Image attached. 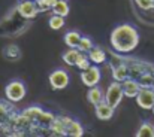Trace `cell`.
Wrapping results in <instances>:
<instances>
[{"instance_id":"9c48e42d","label":"cell","mask_w":154,"mask_h":137,"mask_svg":"<svg viewBox=\"0 0 154 137\" xmlns=\"http://www.w3.org/2000/svg\"><path fill=\"white\" fill-rule=\"evenodd\" d=\"M17 9H18L20 15L24 16L26 19H33L39 13L38 4L35 0H20V3L17 4Z\"/></svg>"},{"instance_id":"ba28073f","label":"cell","mask_w":154,"mask_h":137,"mask_svg":"<svg viewBox=\"0 0 154 137\" xmlns=\"http://www.w3.org/2000/svg\"><path fill=\"white\" fill-rule=\"evenodd\" d=\"M81 81L88 88L97 85L99 81H100V69L97 67V64L96 66H90L85 70H81Z\"/></svg>"},{"instance_id":"d6986e66","label":"cell","mask_w":154,"mask_h":137,"mask_svg":"<svg viewBox=\"0 0 154 137\" xmlns=\"http://www.w3.org/2000/svg\"><path fill=\"white\" fill-rule=\"evenodd\" d=\"M81 37H82V34L79 31H73V30L72 31H67L64 34V43L69 46V48H78Z\"/></svg>"},{"instance_id":"7402d4cb","label":"cell","mask_w":154,"mask_h":137,"mask_svg":"<svg viewBox=\"0 0 154 137\" xmlns=\"http://www.w3.org/2000/svg\"><path fill=\"white\" fill-rule=\"evenodd\" d=\"M36 4H38V10L39 12H48L51 10L52 6L55 4L57 0H35Z\"/></svg>"},{"instance_id":"7c38bea8","label":"cell","mask_w":154,"mask_h":137,"mask_svg":"<svg viewBox=\"0 0 154 137\" xmlns=\"http://www.w3.org/2000/svg\"><path fill=\"white\" fill-rule=\"evenodd\" d=\"M114 110H115V109H114L112 106H109L105 100L100 101V103H97V104L94 106V115H96V118L100 119V121H109V119H112Z\"/></svg>"},{"instance_id":"277c9868","label":"cell","mask_w":154,"mask_h":137,"mask_svg":"<svg viewBox=\"0 0 154 137\" xmlns=\"http://www.w3.org/2000/svg\"><path fill=\"white\" fill-rule=\"evenodd\" d=\"M123 97H124V92H123L121 82L114 81L112 84H109L108 90L105 91V101H106L109 106H112L114 109H117V107L121 104Z\"/></svg>"},{"instance_id":"3957f363","label":"cell","mask_w":154,"mask_h":137,"mask_svg":"<svg viewBox=\"0 0 154 137\" xmlns=\"http://www.w3.org/2000/svg\"><path fill=\"white\" fill-rule=\"evenodd\" d=\"M27 94V88L24 85V82L18 81V79H14L11 81L6 87H5V95L8 100L14 101V103H18L21 101Z\"/></svg>"},{"instance_id":"603a6c76","label":"cell","mask_w":154,"mask_h":137,"mask_svg":"<svg viewBox=\"0 0 154 137\" xmlns=\"http://www.w3.org/2000/svg\"><path fill=\"white\" fill-rule=\"evenodd\" d=\"M139 84L141 87H153L154 84V72H147L142 76H139Z\"/></svg>"},{"instance_id":"7a4b0ae2","label":"cell","mask_w":154,"mask_h":137,"mask_svg":"<svg viewBox=\"0 0 154 137\" xmlns=\"http://www.w3.org/2000/svg\"><path fill=\"white\" fill-rule=\"evenodd\" d=\"M61 60L69 66H76L79 70H85L91 66V61H90L88 55L85 52L79 51L78 48H69L61 55Z\"/></svg>"},{"instance_id":"ac0fdd59","label":"cell","mask_w":154,"mask_h":137,"mask_svg":"<svg viewBox=\"0 0 154 137\" xmlns=\"http://www.w3.org/2000/svg\"><path fill=\"white\" fill-rule=\"evenodd\" d=\"M52 13L55 15H61V16H67L69 12H70V7H69V3L67 0H57L55 4L52 6Z\"/></svg>"},{"instance_id":"9a60e30c","label":"cell","mask_w":154,"mask_h":137,"mask_svg":"<svg viewBox=\"0 0 154 137\" xmlns=\"http://www.w3.org/2000/svg\"><path fill=\"white\" fill-rule=\"evenodd\" d=\"M87 100H88L93 106H96L97 103H100V101L105 100V92H103L97 85L90 87V90L87 91Z\"/></svg>"},{"instance_id":"2e32d148","label":"cell","mask_w":154,"mask_h":137,"mask_svg":"<svg viewBox=\"0 0 154 137\" xmlns=\"http://www.w3.org/2000/svg\"><path fill=\"white\" fill-rule=\"evenodd\" d=\"M84 134V127L81 125V122L79 121H76V119H70V122H69V125H67V133H66V136H73V137H81Z\"/></svg>"},{"instance_id":"5b68a950","label":"cell","mask_w":154,"mask_h":137,"mask_svg":"<svg viewBox=\"0 0 154 137\" xmlns=\"http://www.w3.org/2000/svg\"><path fill=\"white\" fill-rule=\"evenodd\" d=\"M17 113H18V110L15 109L14 101H11L8 98L0 100V127L6 128Z\"/></svg>"},{"instance_id":"5bb4252c","label":"cell","mask_w":154,"mask_h":137,"mask_svg":"<svg viewBox=\"0 0 154 137\" xmlns=\"http://www.w3.org/2000/svg\"><path fill=\"white\" fill-rule=\"evenodd\" d=\"M2 54H3V57H5L8 61H18V60L21 58V49L18 48V45H15V43L6 45L3 48Z\"/></svg>"},{"instance_id":"44dd1931","label":"cell","mask_w":154,"mask_h":137,"mask_svg":"<svg viewBox=\"0 0 154 137\" xmlns=\"http://www.w3.org/2000/svg\"><path fill=\"white\" fill-rule=\"evenodd\" d=\"M93 46H94V42H93V39H91V37H88V36H82V37H81V40H79L78 49L87 54Z\"/></svg>"},{"instance_id":"484cf974","label":"cell","mask_w":154,"mask_h":137,"mask_svg":"<svg viewBox=\"0 0 154 137\" xmlns=\"http://www.w3.org/2000/svg\"><path fill=\"white\" fill-rule=\"evenodd\" d=\"M151 88H153V90H154V84H153V87H151Z\"/></svg>"},{"instance_id":"6da1fadb","label":"cell","mask_w":154,"mask_h":137,"mask_svg":"<svg viewBox=\"0 0 154 137\" xmlns=\"http://www.w3.org/2000/svg\"><path fill=\"white\" fill-rule=\"evenodd\" d=\"M109 42L115 52L129 54L139 45V33L130 24H120L111 31Z\"/></svg>"},{"instance_id":"e0dca14e","label":"cell","mask_w":154,"mask_h":137,"mask_svg":"<svg viewBox=\"0 0 154 137\" xmlns=\"http://www.w3.org/2000/svg\"><path fill=\"white\" fill-rule=\"evenodd\" d=\"M136 137H154V124L150 121H144L138 131H136Z\"/></svg>"},{"instance_id":"30bf717a","label":"cell","mask_w":154,"mask_h":137,"mask_svg":"<svg viewBox=\"0 0 154 137\" xmlns=\"http://www.w3.org/2000/svg\"><path fill=\"white\" fill-rule=\"evenodd\" d=\"M70 119H72V118L64 116V115L55 116V119H54V122H52V125H51V134L66 136V133H67V125H69Z\"/></svg>"},{"instance_id":"8fae6325","label":"cell","mask_w":154,"mask_h":137,"mask_svg":"<svg viewBox=\"0 0 154 137\" xmlns=\"http://www.w3.org/2000/svg\"><path fill=\"white\" fill-rule=\"evenodd\" d=\"M121 85H123L124 97H129V98H136L138 92L141 91V88H142L141 84H139V81L135 79V78H129V79L123 81Z\"/></svg>"},{"instance_id":"8992f818","label":"cell","mask_w":154,"mask_h":137,"mask_svg":"<svg viewBox=\"0 0 154 137\" xmlns=\"http://www.w3.org/2000/svg\"><path fill=\"white\" fill-rule=\"evenodd\" d=\"M136 103L144 110H151L154 106V90L151 87H142L136 95Z\"/></svg>"},{"instance_id":"ffe728a7","label":"cell","mask_w":154,"mask_h":137,"mask_svg":"<svg viewBox=\"0 0 154 137\" xmlns=\"http://www.w3.org/2000/svg\"><path fill=\"white\" fill-rule=\"evenodd\" d=\"M48 24H50V28H51V30H60V28L64 27V16L52 13L51 16H50Z\"/></svg>"},{"instance_id":"4fadbf2b","label":"cell","mask_w":154,"mask_h":137,"mask_svg":"<svg viewBox=\"0 0 154 137\" xmlns=\"http://www.w3.org/2000/svg\"><path fill=\"white\" fill-rule=\"evenodd\" d=\"M87 55H88V58H90V61H91L93 64H103V63L106 61V58H108L106 51H105L103 48L96 46V45L87 52Z\"/></svg>"},{"instance_id":"cb8c5ba5","label":"cell","mask_w":154,"mask_h":137,"mask_svg":"<svg viewBox=\"0 0 154 137\" xmlns=\"http://www.w3.org/2000/svg\"><path fill=\"white\" fill-rule=\"evenodd\" d=\"M136 6L142 10H150L154 9V0H135Z\"/></svg>"},{"instance_id":"d4e9b609","label":"cell","mask_w":154,"mask_h":137,"mask_svg":"<svg viewBox=\"0 0 154 137\" xmlns=\"http://www.w3.org/2000/svg\"><path fill=\"white\" fill-rule=\"evenodd\" d=\"M151 110H153V113H154V106H153V109H151Z\"/></svg>"},{"instance_id":"52a82bcc","label":"cell","mask_w":154,"mask_h":137,"mask_svg":"<svg viewBox=\"0 0 154 137\" xmlns=\"http://www.w3.org/2000/svg\"><path fill=\"white\" fill-rule=\"evenodd\" d=\"M50 85L52 90H64L69 85V75L63 69H57L50 73Z\"/></svg>"}]
</instances>
